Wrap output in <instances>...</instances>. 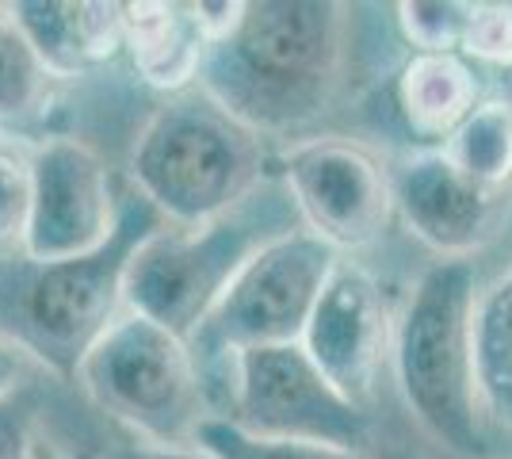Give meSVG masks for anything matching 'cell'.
Listing matches in <instances>:
<instances>
[{
  "label": "cell",
  "mask_w": 512,
  "mask_h": 459,
  "mask_svg": "<svg viewBox=\"0 0 512 459\" xmlns=\"http://www.w3.org/2000/svg\"><path fill=\"white\" fill-rule=\"evenodd\" d=\"M344 62V8L329 0H253L207 50L199 92L249 131L291 134L321 119Z\"/></svg>",
  "instance_id": "obj_1"
},
{
  "label": "cell",
  "mask_w": 512,
  "mask_h": 459,
  "mask_svg": "<svg viewBox=\"0 0 512 459\" xmlns=\"http://www.w3.org/2000/svg\"><path fill=\"white\" fill-rule=\"evenodd\" d=\"M165 226L138 188L123 196L111 238L69 261L0 264V333L35 364L77 379L85 356L127 310V280L138 249Z\"/></svg>",
  "instance_id": "obj_2"
},
{
  "label": "cell",
  "mask_w": 512,
  "mask_h": 459,
  "mask_svg": "<svg viewBox=\"0 0 512 459\" xmlns=\"http://www.w3.org/2000/svg\"><path fill=\"white\" fill-rule=\"evenodd\" d=\"M478 272L470 261H440L417 280L394 322V375L428 437L459 456L486 452V406L478 387L474 318Z\"/></svg>",
  "instance_id": "obj_3"
},
{
  "label": "cell",
  "mask_w": 512,
  "mask_h": 459,
  "mask_svg": "<svg viewBox=\"0 0 512 459\" xmlns=\"http://www.w3.org/2000/svg\"><path fill=\"white\" fill-rule=\"evenodd\" d=\"M268 153L260 134L237 123L207 92L172 96L142 127L130 176L172 226H207L260 192Z\"/></svg>",
  "instance_id": "obj_4"
},
{
  "label": "cell",
  "mask_w": 512,
  "mask_h": 459,
  "mask_svg": "<svg viewBox=\"0 0 512 459\" xmlns=\"http://www.w3.org/2000/svg\"><path fill=\"white\" fill-rule=\"evenodd\" d=\"M287 230L295 226L256 196L207 226H161L130 264L127 310L192 341L245 261Z\"/></svg>",
  "instance_id": "obj_5"
},
{
  "label": "cell",
  "mask_w": 512,
  "mask_h": 459,
  "mask_svg": "<svg viewBox=\"0 0 512 459\" xmlns=\"http://www.w3.org/2000/svg\"><path fill=\"white\" fill-rule=\"evenodd\" d=\"M77 383L115 421L153 444H192L207 421V383L192 341L127 310L85 356Z\"/></svg>",
  "instance_id": "obj_6"
},
{
  "label": "cell",
  "mask_w": 512,
  "mask_h": 459,
  "mask_svg": "<svg viewBox=\"0 0 512 459\" xmlns=\"http://www.w3.org/2000/svg\"><path fill=\"white\" fill-rule=\"evenodd\" d=\"M337 264V249L310 230H287L260 245L192 337L199 368L234 360L249 349L302 345L310 314Z\"/></svg>",
  "instance_id": "obj_7"
},
{
  "label": "cell",
  "mask_w": 512,
  "mask_h": 459,
  "mask_svg": "<svg viewBox=\"0 0 512 459\" xmlns=\"http://www.w3.org/2000/svg\"><path fill=\"white\" fill-rule=\"evenodd\" d=\"M245 433L268 440H306L360 452L371 417L321 372L302 345L249 349L230 360L226 414Z\"/></svg>",
  "instance_id": "obj_8"
},
{
  "label": "cell",
  "mask_w": 512,
  "mask_h": 459,
  "mask_svg": "<svg viewBox=\"0 0 512 459\" xmlns=\"http://www.w3.org/2000/svg\"><path fill=\"white\" fill-rule=\"evenodd\" d=\"M123 199L104 157L81 138H43L31 150V219H27V261H69L100 249L115 222Z\"/></svg>",
  "instance_id": "obj_9"
},
{
  "label": "cell",
  "mask_w": 512,
  "mask_h": 459,
  "mask_svg": "<svg viewBox=\"0 0 512 459\" xmlns=\"http://www.w3.org/2000/svg\"><path fill=\"white\" fill-rule=\"evenodd\" d=\"M279 176L306 230L341 249H363L383 234L394 211L390 173L344 138H310L279 157Z\"/></svg>",
  "instance_id": "obj_10"
},
{
  "label": "cell",
  "mask_w": 512,
  "mask_h": 459,
  "mask_svg": "<svg viewBox=\"0 0 512 459\" xmlns=\"http://www.w3.org/2000/svg\"><path fill=\"white\" fill-rule=\"evenodd\" d=\"M390 345L394 329L379 280L360 264L341 261L310 314L302 349L356 406H367Z\"/></svg>",
  "instance_id": "obj_11"
},
{
  "label": "cell",
  "mask_w": 512,
  "mask_h": 459,
  "mask_svg": "<svg viewBox=\"0 0 512 459\" xmlns=\"http://www.w3.org/2000/svg\"><path fill=\"white\" fill-rule=\"evenodd\" d=\"M390 188L409 230L448 261H467L493 234L497 192L470 180L444 150L406 157L390 173Z\"/></svg>",
  "instance_id": "obj_12"
},
{
  "label": "cell",
  "mask_w": 512,
  "mask_h": 459,
  "mask_svg": "<svg viewBox=\"0 0 512 459\" xmlns=\"http://www.w3.org/2000/svg\"><path fill=\"white\" fill-rule=\"evenodd\" d=\"M12 12L58 81L127 54V12L115 0H20Z\"/></svg>",
  "instance_id": "obj_13"
},
{
  "label": "cell",
  "mask_w": 512,
  "mask_h": 459,
  "mask_svg": "<svg viewBox=\"0 0 512 459\" xmlns=\"http://www.w3.org/2000/svg\"><path fill=\"white\" fill-rule=\"evenodd\" d=\"M127 12V54L134 73L157 92L184 96L203 77L211 39L203 31L199 8L180 0H142L123 4Z\"/></svg>",
  "instance_id": "obj_14"
},
{
  "label": "cell",
  "mask_w": 512,
  "mask_h": 459,
  "mask_svg": "<svg viewBox=\"0 0 512 459\" xmlns=\"http://www.w3.org/2000/svg\"><path fill=\"white\" fill-rule=\"evenodd\" d=\"M482 81L463 54H413L398 73V111L421 138H444L478 108Z\"/></svg>",
  "instance_id": "obj_15"
},
{
  "label": "cell",
  "mask_w": 512,
  "mask_h": 459,
  "mask_svg": "<svg viewBox=\"0 0 512 459\" xmlns=\"http://www.w3.org/2000/svg\"><path fill=\"white\" fill-rule=\"evenodd\" d=\"M474 356L486 417L512 433V268L478 299Z\"/></svg>",
  "instance_id": "obj_16"
},
{
  "label": "cell",
  "mask_w": 512,
  "mask_h": 459,
  "mask_svg": "<svg viewBox=\"0 0 512 459\" xmlns=\"http://www.w3.org/2000/svg\"><path fill=\"white\" fill-rule=\"evenodd\" d=\"M54 73L31 46L12 4H0V127L16 131L35 123L54 96Z\"/></svg>",
  "instance_id": "obj_17"
},
{
  "label": "cell",
  "mask_w": 512,
  "mask_h": 459,
  "mask_svg": "<svg viewBox=\"0 0 512 459\" xmlns=\"http://www.w3.org/2000/svg\"><path fill=\"white\" fill-rule=\"evenodd\" d=\"M444 153L470 180L497 192L512 176V119L493 104H478L444 142Z\"/></svg>",
  "instance_id": "obj_18"
},
{
  "label": "cell",
  "mask_w": 512,
  "mask_h": 459,
  "mask_svg": "<svg viewBox=\"0 0 512 459\" xmlns=\"http://www.w3.org/2000/svg\"><path fill=\"white\" fill-rule=\"evenodd\" d=\"M195 448L211 459H360V452H344L329 444H306V440H268L245 433L230 417L211 414L195 429Z\"/></svg>",
  "instance_id": "obj_19"
},
{
  "label": "cell",
  "mask_w": 512,
  "mask_h": 459,
  "mask_svg": "<svg viewBox=\"0 0 512 459\" xmlns=\"http://www.w3.org/2000/svg\"><path fill=\"white\" fill-rule=\"evenodd\" d=\"M474 4L467 0H402L398 23L417 54H459L467 43Z\"/></svg>",
  "instance_id": "obj_20"
},
{
  "label": "cell",
  "mask_w": 512,
  "mask_h": 459,
  "mask_svg": "<svg viewBox=\"0 0 512 459\" xmlns=\"http://www.w3.org/2000/svg\"><path fill=\"white\" fill-rule=\"evenodd\" d=\"M31 219V150L0 142V264L23 257Z\"/></svg>",
  "instance_id": "obj_21"
},
{
  "label": "cell",
  "mask_w": 512,
  "mask_h": 459,
  "mask_svg": "<svg viewBox=\"0 0 512 459\" xmlns=\"http://www.w3.org/2000/svg\"><path fill=\"white\" fill-rule=\"evenodd\" d=\"M463 50L493 69L512 66V0L474 4V20H470Z\"/></svg>",
  "instance_id": "obj_22"
},
{
  "label": "cell",
  "mask_w": 512,
  "mask_h": 459,
  "mask_svg": "<svg viewBox=\"0 0 512 459\" xmlns=\"http://www.w3.org/2000/svg\"><path fill=\"white\" fill-rule=\"evenodd\" d=\"M35 410L31 402L16 398H0V459H35Z\"/></svg>",
  "instance_id": "obj_23"
},
{
  "label": "cell",
  "mask_w": 512,
  "mask_h": 459,
  "mask_svg": "<svg viewBox=\"0 0 512 459\" xmlns=\"http://www.w3.org/2000/svg\"><path fill=\"white\" fill-rule=\"evenodd\" d=\"M31 356L16 345V341H8L4 333H0V398H16L23 387V379L31 372Z\"/></svg>",
  "instance_id": "obj_24"
},
{
  "label": "cell",
  "mask_w": 512,
  "mask_h": 459,
  "mask_svg": "<svg viewBox=\"0 0 512 459\" xmlns=\"http://www.w3.org/2000/svg\"><path fill=\"white\" fill-rule=\"evenodd\" d=\"M107 459H211L195 444H153V440H134L115 448Z\"/></svg>",
  "instance_id": "obj_25"
},
{
  "label": "cell",
  "mask_w": 512,
  "mask_h": 459,
  "mask_svg": "<svg viewBox=\"0 0 512 459\" xmlns=\"http://www.w3.org/2000/svg\"><path fill=\"white\" fill-rule=\"evenodd\" d=\"M486 104H493L497 111H505L512 119V66H501L493 69L490 77V100Z\"/></svg>",
  "instance_id": "obj_26"
},
{
  "label": "cell",
  "mask_w": 512,
  "mask_h": 459,
  "mask_svg": "<svg viewBox=\"0 0 512 459\" xmlns=\"http://www.w3.org/2000/svg\"><path fill=\"white\" fill-rule=\"evenodd\" d=\"M35 459H92V456L77 452V448H65L62 440L54 437H39L35 440Z\"/></svg>",
  "instance_id": "obj_27"
},
{
  "label": "cell",
  "mask_w": 512,
  "mask_h": 459,
  "mask_svg": "<svg viewBox=\"0 0 512 459\" xmlns=\"http://www.w3.org/2000/svg\"><path fill=\"white\" fill-rule=\"evenodd\" d=\"M386 459H413V456H406V452H390Z\"/></svg>",
  "instance_id": "obj_28"
}]
</instances>
